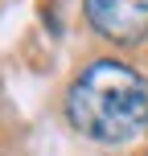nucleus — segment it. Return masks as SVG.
I'll return each mask as SVG.
<instances>
[{
	"label": "nucleus",
	"instance_id": "obj_2",
	"mask_svg": "<svg viewBox=\"0 0 148 156\" xmlns=\"http://www.w3.org/2000/svg\"><path fill=\"white\" fill-rule=\"evenodd\" d=\"M86 21L115 45H140L148 37V0H86Z\"/></svg>",
	"mask_w": 148,
	"mask_h": 156
},
{
	"label": "nucleus",
	"instance_id": "obj_1",
	"mask_svg": "<svg viewBox=\"0 0 148 156\" xmlns=\"http://www.w3.org/2000/svg\"><path fill=\"white\" fill-rule=\"evenodd\" d=\"M66 115L86 140L132 144L148 132V78L124 62H91L66 94Z\"/></svg>",
	"mask_w": 148,
	"mask_h": 156
}]
</instances>
